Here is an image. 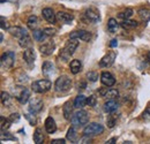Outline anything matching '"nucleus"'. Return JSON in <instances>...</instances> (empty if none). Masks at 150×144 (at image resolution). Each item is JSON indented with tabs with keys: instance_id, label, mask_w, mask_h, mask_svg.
<instances>
[{
	"instance_id": "obj_1",
	"label": "nucleus",
	"mask_w": 150,
	"mask_h": 144,
	"mask_svg": "<svg viewBox=\"0 0 150 144\" xmlns=\"http://www.w3.org/2000/svg\"><path fill=\"white\" fill-rule=\"evenodd\" d=\"M79 39H74V38H71L67 43H66V45H65V47L61 50V52H60V58L62 59V61H67L69 58H71V55H73L75 52V50L77 49V46H79V42H77Z\"/></svg>"
},
{
	"instance_id": "obj_2",
	"label": "nucleus",
	"mask_w": 150,
	"mask_h": 144,
	"mask_svg": "<svg viewBox=\"0 0 150 144\" xmlns=\"http://www.w3.org/2000/svg\"><path fill=\"white\" fill-rule=\"evenodd\" d=\"M72 87V81L68 76L62 75L60 77H58L54 83V89L57 92H66L71 89Z\"/></svg>"
},
{
	"instance_id": "obj_3",
	"label": "nucleus",
	"mask_w": 150,
	"mask_h": 144,
	"mask_svg": "<svg viewBox=\"0 0 150 144\" xmlns=\"http://www.w3.org/2000/svg\"><path fill=\"white\" fill-rule=\"evenodd\" d=\"M71 121H72V125L74 127H83L84 125H87L88 121H89L88 112H86L83 109L76 112L74 115L72 116Z\"/></svg>"
},
{
	"instance_id": "obj_4",
	"label": "nucleus",
	"mask_w": 150,
	"mask_h": 144,
	"mask_svg": "<svg viewBox=\"0 0 150 144\" xmlns=\"http://www.w3.org/2000/svg\"><path fill=\"white\" fill-rule=\"evenodd\" d=\"M52 87V83L50 80H38V81H35L33 82L31 84V90L36 93H44L46 91H49Z\"/></svg>"
},
{
	"instance_id": "obj_5",
	"label": "nucleus",
	"mask_w": 150,
	"mask_h": 144,
	"mask_svg": "<svg viewBox=\"0 0 150 144\" xmlns=\"http://www.w3.org/2000/svg\"><path fill=\"white\" fill-rule=\"evenodd\" d=\"M103 131H104V127L96 122H91L87 125L83 129V134L87 136H97V135L103 134Z\"/></svg>"
},
{
	"instance_id": "obj_6",
	"label": "nucleus",
	"mask_w": 150,
	"mask_h": 144,
	"mask_svg": "<svg viewBox=\"0 0 150 144\" xmlns=\"http://www.w3.org/2000/svg\"><path fill=\"white\" fill-rule=\"evenodd\" d=\"M15 62V53L13 51H9V52H6V53L2 54L1 56V60H0V64H1V68L2 69H9L13 67Z\"/></svg>"
},
{
	"instance_id": "obj_7",
	"label": "nucleus",
	"mask_w": 150,
	"mask_h": 144,
	"mask_svg": "<svg viewBox=\"0 0 150 144\" xmlns=\"http://www.w3.org/2000/svg\"><path fill=\"white\" fill-rule=\"evenodd\" d=\"M54 49H56V44L54 42H47V43H44L39 46V51L42 55L44 56H49L54 52Z\"/></svg>"
},
{
	"instance_id": "obj_8",
	"label": "nucleus",
	"mask_w": 150,
	"mask_h": 144,
	"mask_svg": "<svg viewBox=\"0 0 150 144\" xmlns=\"http://www.w3.org/2000/svg\"><path fill=\"white\" fill-rule=\"evenodd\" d=\"M115 56H117V54L114 53V52H109L106 55H104V56L100 59L99 66L103 67V68H108V67L112 66L114 60H115Z\"/></svg>"
},
{
	"instance_id": "obj_9",
	"label": "nucleus",
	"mask_w": 150,
	"mask_h": 144,
	"mask_svg": "<svg viewBox=\"0 0 150 144\" xmlns=\"http://www.w3.org/2000/svg\"><path fill=\"white\" fill-rule=\"evenodd\" d=\"M69 38L81 39V40H83V42H89L90 38H91V35H90V32H88V31H86V30H75L73 32H71Z\"/></svg>"
},
{
	"instance_id": "obj_10",
	"label": "nucleus",
	"mask_w": 150,
	"mask_h": 144,
	"mask_svg": "<svg viewBox=\"0 0 150 144\" xmlns=\"http://www.w3.org/2000/svg\"><path fill=\"white\" fill-rule=\"evenodd\" d=\"M84 15L88 18V21H90L93 23H97L100 21V14L96 8H88L84 12Z\"/></svg>"
},
{
	"instance_id": "obj_11",
	"label": "nucleus",
	"mask_w": 150,
	"mask_h": 144,
	"mask_svg": "<svg viewBox=\"0 0 150 144\" xmlns=\"http://www.w3.org/2000/svg\"><path fill=\"white\" fill-rule=\"evenodd\" d=\"M100 82L103 83V85L105 87H112L115 83V78L111 73L109 72H103L100 74Z\"/></svg>"
},
{
	"instance_id": "obj_12",
	"label": "nucleus",
	"mask_w": 150,
	"mask_h": 144,
	"mask_svg": "<svg viewBox=\"0 0 150 144\" xmlns=\"http://www.w3.org/2000/svg\"><path fill=\"white\" fill-rule=\"evenodd\" d=\"M43 100L42 99H38V98H34L30 103H29V112L34 113V114H37L39 113L42 109H43Z\"/></svg>"
},
{
	"instance_id": "obj_13",
	"label": "nucleus",
	"mask_w": 150,
	"mask_h": 144,
	"mask_svg": "<svg viewBox=\"0 0 150 144\" xmlns=\"http://www.w3.org/2000/svg\"><path fill=\"white\" fill-rule=\"evenodd\" d=\"M23 59L24 61L29 65V66H33L34 62H35V59H36V54L33 47H27L23 52Z\"/></svg>"
},
{
	"instance_id": "obj_14",
	"label": "nucleus",
	"mask_w": 150,
	"mask_h": 144,
	"mask_svg": "<svg viewBox=\"0 0 150 144\" xmlns=\"http://www.w3.org/2000/svg\"><path fill=\"white\" fill-rule=\"evenodd\" d=\"M99 95L106 99H117L119 96V92L117 89H108V88H103L99 90Z\"/></svg>"
},
{
	"instance_id": "obj_15",
	"label": "nucleus",
	"mask_w": 150,
	"mask_h": 144,
	"mask_svg": "<svg viewBox=\"0 0 150 144\" xmlns=\"http://www.w3.org/2000/svg\"><path fill=\"white\" fill-rule=\"evenodd\" d=\"M57 20L61 23H65V24H71L72 21L74 20V15L73 14H69V13H66V12H58L57 13Z\"/></svg>"
},
{
	"instance_id": "obj_16",
	"label": "nucleus",
	"mask_w": 150,
	"mask_h": 144,
	"mask_svg": "<svg viewBox=\"0 0 150 144\" xmlns=\"http://www.w3.org/2000/svg\"><path fill=\"white\" fill-rule=\"evenodd\" d=\"M8 31H9V34H11L12 36L16 37L18 39H20V38H22V37L28 35L27 30H25L24 28H22V27H12V28L8 29Z\"/></svg>"
},
{
	"instance_id": "obj_17",
	"label": "nucleus",
	"mask_w": 150,
	"mask_h": 144,
	"mask_svg": "<svg viewBox=\"0 0 150 144\" xmlns=\"http://www.w3.org/2000/svg\"><path fill=\"white\" fill-rule=\"evenodd\" d=\"M74 103L72 102H66L64 107H62V112H64V116L66 120H71L73 116V108H74Z\"/></svg>"
},
{
	"instance_id": "obj_18",
	"label": "nucleus",
	"mask_w": 150,
	"mask_h": 144,
	"mask_svg": "<svg viewBox=\"0 0 150 144\" xmlns=\"http://www.w3.org/2000/svg\"><path fill=\"white\" fill-rule=\"evenodd\" d=\"M42 14H43V18H45L49 23H54L56 22L57 14H54V12H53L52 8H44L43 12H42Z\"/></svg>"
},
{
	"instance_id": "obj_19",
	"label": "nucleus",
	"mask_w": 150,
	"mask_h": 144,
	"mask_svg": "<svg viewBox=\"0 0 150 144\" xmlns=\"http://www.w3.org/2000/svg\"><path fill=\"white\" fill-rule=\"evenodd\" d=\"M104 111L106 113H114L115 111H118L119 104L115 102V99H109L105 104H104Z\"/></svg>"
},
{
	"instance_id": "obj_20",
	"label": "nucleus",
	"mask_w": 150,
	"mask_h": 144,
	"mask_svg": "<svg viewBox=\"0 0 150 144\" xmlns=\"http://www.w3.org/2000/svg\"><path fill=\"white\" fill-rule=\"evenodd\" d=\"M16 98H18V100L20 102V104H22V105L27 104L28 100L30 99V91L28 90L27 88H23L21 90V92L16 96Z\"/></svg>"
},
{
	"instance_id": "obj_21",
	"label": "nucleus",
	"mask_w": 150,
	"mask_h": 144,
	"mask_svg": "<svg viewBox=\"0 0 150 144\" xmlns=\"http://www.w3.org/2000/svg\"><path fill=\"white\" fill-rule=\"evenodd\" d=\"M45 130L49 133V134H53L56 133L57 130V125L56 121L52 116H47L46 120H45Z\"/></svg>"
},
{
	"instance_id": "obj_22",
	"label": "nucleus",
	"mask_w": 150,
	"mask_h": 144,
	"mask_svg": "<svg viewBox=\"0 0 150 144\" xmlns=\"http://www.w3.org/2000/svg\"><path fill=\"white\" fill-rule=\"evenodd\" d=\"M42 72L45 76H51L54 74V65L50 61H45L42 66Z\"/></svg>"
},
{
	"instance_id": "obj_23",
	"label": "nucleus",
	"mask_w": 150,
	"mask_h": 144,
	"mask_svg": "<svg viewBox=\"0 0 150 144\" xmlns=\"http://www.w3.org/2000/svg\"><path fill=\"white\" fill-rule=\"evenodd\" d=\"M81 68H82V64H81L80 60L75 59V60H72V61H71V64H69V69H71L72 74H74V75L79 74V73L81 72Z\"/></svg>"
},
{
	"instance_id": "obj_24",
	"label": "nucleus",
	"mask_w": 150,
	"mask_h": 144,
	"mask_svg": "<svg viewBox=\"0 0 150 144\" xmlns=\"http://www.w3.org/2000/svg\"><path fill=\"white\" fill-rule=\"evenodd\" d=\"M86 104H87V98L83 96V95H79L76 98L74 99V106L75 108H82L86 106Z\"/></svg>"
},
{
	"instance_id": "obj_25",
	"label": "nucleus",
	"mask_w": 150,
	"mask_h": 144,
	"mask_svg": "<svg viewBox=\"0 0 150 144\" xmlns=\"http://www.w3.org/2000/svg\"><path fill=\"white\" fill-rule=\"evenodd\" d=\"M139 25V23L136 21H132V20H122V22L120 23V27L128 30V29H134Z\"/></svg>"
},
{
	"instance_id": "obj_26",
	"label": "nucleus",
	"mask_w": 150,
	"mask_h": 144,
	"mask_svg": "<svg viewBox=\"0 0 150 144\" xmlns=\"http://www.w3.org/2000/svg\"><path fill=\"white\" fill-rule=\"evenodd\" d=\"M118 28H119V23L117 22L115 18H111L109 20V22H108V30H109V32L115 34L117 30H118Z\"/></svg>"
},
{
	"instance_id": "obj_27",
	"label": "nucleus",
	"mask_w": 150,
	"mask_h": 144,
	"mask_svg": "<svg viewBox=\"0 0 150 144\" xmlns=\"http://www.w3.org/2000/svg\"><path fill=\"white\" fill-rule=\"evenodd\" d=\"M137 13H139V16L141 18V20L143 22L150 21V9H148V8H140Z\"/></svg>"
},
{
	"instance_id": "obj_28",
	"label": "nucleus",
	"mask_w": 150,
	"mask_h": 144,
	"mask_svg": "<svg viewBox=\"0 0 150 144\" xmlns=\"http://www.w3.org/2000/svg\"><path fill=\"white\" fill-rule=\"evenodd\" d=\"M1 103H2L4 106H7V107L11 106V104H12V97H11V95L8 92H5V91L1 92Z\"/></svg>"
},
{
	"instance_id": "obj_29",
	"label": "nucleus",
	"mask_w": 150,
	"mask_h": 144,
	"mask_svg": "<svg viewBox=\"0 0 150 144\" xmlns=\"http://www.w3.org/2000/svg\"><path fill=\"white\" fill-rule=\"evenodd\" d=\"M44 141V134H43V130L40 128H36L35 133H34V142L36 144L42 143Z\"/></svg>"
},
{
	"instance_id": "obj_30",
	"label": "nucleus",
	"mask_w": 150,
	"mask_h": 144,
	"mask_svg": "<svg viewBox=\"0 0 150 144\" xmlns=\"http://www.w3.org/2000/svg\"><path fill=\"white\" fill-rule=\"evenodd\" d=\"M67 140H69L71 142H76L77 141V133H76V127H71L67 131Z\"/></svg>"
},
{
	"instance_id": "obj_31",
	"label": "nucleus",
	"mask_w": 150,
	"mask_h": 144,
	"mask_svg": "<svg viewBox=\"0 0 150 144\" xmlns=\"http://www.w3.org/2000/svg\"><path fill=\"white\" fill-rule=\"evenodd\" d=\"M133 13H134V12H133L132 8H126L125 11H122V12H120V13L118 14V18H121V20H128V18L133 15Z\"/></svg>"
},
{
	"instance_id": "obj_32",
	"label": "nucleus",
	"mask_w": 150,
	"mask_h": 144,
	"mask_svg": "<svg viewBox=\"0 0 150 144\" xmlns=\"http://www.w3.org/2000/svg\"><path fill=\"white\" fill-rule=\"evenodd\" d=\"M38 22H39V21H38V18H37V16L33 15V16H30V18H28V22H27V24H28V27H29L30 29L35 30V29L37 28Z\"/></svg>"
},
{
	"instance_id": "obj_33",
	"label": "nucleus",
	"mask_w": 150,
	"mask_h": 144,
	"mask_svg": "<svg viewBox=\"0 0 150 144\" xmlns=\"http://www.w3.org/2000/svg\"><path fill=\"white\" fill-rule=\"evenodd\" d=\"M19 44H20V46H21V47H24V49L29 47V46H30V44H31V39H30L29 35H27V36L20 38Z\"/></svg>"
},
{
	"instance_id": "obj_34",
	"label": "nucleus",
	"mask_w": 150,
	"mask_h": 144,
	"mask_svg": "<svg viewBox=\"0 0 150 144\" xmlns=\"http://www.w3.org/2000/svg\"><path fill=\"white\" fill-rule=\"evenodd\" d=\"M46 35H45V32L44 31H42V30H34V39L36 40V42H43L45 38H46Z\"/></svg>"
},
{
	"instance_id": "obj_35",
	"label": "nucleus",
	"mask_w": 150,
	"mask_h": 144,
	"mask_svg": "<svg viewBox=\"0 0 150 144\" xmlns=\"http://www.w3.org/2000/svg\"><path fill=\"white\" fill-rule=\"evenodd\" d=\"M0 120H1V130H2V131H5V129L7 130V129L11 127V124H13L9 119H5L4 116H1Z\"/></svg>"
},
{
	"instance_id": "obj_36",
	"label": "nucleus",
	"mask_w": 150,
	"mask_h": 144,
	"mask_svg": "<svg viewBox=\"0 0 150 144\" xmlns=\"http://www.w3.org/2000/svg\"><path fill=\"white\" fill-rule=\"evenodd\" d=\"M24 116H25V118L28 119V121L30 122V125H33V126H34V125H36L37 120H36V118H35V114H34V113L29 112V113H28V114H25Z\"/></svg>"
},
{
	"instance_id": "obj_37",
	"label": "nucleus",
	"mask_w": 150,
	"mask_h": 144,
	"mask_svg": "<svg viewBox=\"0 0 150 144\" xmlns=\"http://www.w3.org/2000/svg\"><path fill=\"white\" fill-rule=\"evenodd\" d=\"M87 104H88L89 106H91V107H94V106H96V104H97V98L95 97L94 95H91V96H89V97L87 98Z\"/></svg>"
},
{
	"instance_id": "obj_38",
	"label": "nucleus",
	"mask_w": 150,
	"mask_h": 144,
	"mask_svg": "<svg viewBox=\"0 0 150 144\" xmlns=\"http://www.w3.org/2000/svg\"><path fill=\"white\" fill-rule=\"evenodd\" d=\"M87 78L90 81V82H96L98 80V74L96 72H89L87 74Z\"/></svg>"
},
{
	"instance_id": "obj_39",
	"label": "nucleus",
	"mask_w": 150,
	"mask_h": 144,
	"mask_svg": "<svg viewBox=\"0 0 150 144\" xmlns=\"http://www.w3.org/2000/svg\"><path fill=\"white\" fill-rule=\"evenodd\" d=\"M106 122H108V127H109V128H113L114 125L117 124V118H115L114 115H109Z\"/></svg>"
},
{
	"instance_id": "obj_40",
	"label": "nucleus",
	"mask_w": 150,
	"mask_h": 144,
	"mask_svg": "<svg viewBox=\"0 0 150 144\" xmlns=\"http://www.w3.org/2000/svg\"><path fill=\"white\" fill-rule=\"evenodd\" d=\"M142 120H144L146 122H149L150 121V107H147L143 113H142Z\"/></svg>"
},
{
	"instance_id": "obj_41",
	"label": "nucleus",
	"mask_w": 150,
	"mask_h": 144,
	"mask_svg": "<svg viewBox=\"0 0 150 144\" xmlns=\"http://www.w3.org/2000/svg\"><path fill=\"white\" fill-rule=\"evenodd\" d=\"M43 31L45 32V35H46L47 37L54 36V35H56V32H57V30L54 29V28H45Z\"/></svg>"
},
{
	"instance_id": "obj_42",
	"label": "nucleus",
	"mask_w": 150,
	"mask_h": 144,
	"mask_svg": "<svg viewBox=\"0 0 150 144\" xmlns=\"http://www.w3.org/2000/svg\"><path fill=\"white\" fill-rule=\"evenodd\" d=\"M8 141V140H12V141H16V138L15 137H13V136H9V134L8 133H5V131H1V141Z\"/></svg>"
},
{
	"instance_id": "obj_43",
	"label": "nucleus",
	"mask_w": 150,
	"mask_h": 144,
	"mask_svg": "<svg viewBox=\"0 0 150 144\" xmlns=\"http://www.w3.org/2000/svg\"><path fill=\"white\" fill-rule=\"evenodd\" d=\"M0 21H1V24H0V25H1V29H2V30H8V29L11 28V27H9V24H8V22H7V21H5V18H2V16H1Z\"/></svg>"
},
{
	"instance_id": "obj_44",
	"label": "nucleus",
	"mask_w": 150,
	"mask_h": 144,
	"mask_svg": "<svg viewBox=\"0 0 150 144\" xmlns=\"http://www.w3.org/2000/svg\"><path fill=\"white\" fill-rule=\"evenodd\" d=\"M12 122H16V121H19L20 120V114L19 113H12L11 115H9V118H8Z\"/></svg>"
},
{
	"instance_id": "obj_45",
	"label": "nucleus",
	"mask_w": 150,
	"mask_h": 144,
	"mask_svg": "<svg viewBox=\"0 0 150 144\" xmlns=\"http://www.w3.org/2000/svg\"><path fill=\"white\" fill-rule=\"evenodd\" d=\"M52 144H65L66 143V141L65 140H62V138H60V140H52Z\"/></svg>"
},
{
	"instance_id": "obj_46",
	"label": "nucleus",
	"mask_w": 150,
	"mask_h": 144,
	"mask_svg": "<svg viewBox=\"0 0 150 144\" xmlns=\"http://www.w3.org/2000/svg\"><path fill=\"white\" fill-rule=\"evenodd\" d=\"M86 87H87L86 82H81V83H79V84H77V89H79V90H84V89H86Z\"/></svg>"
},
{
	"instance_id": "obj_47",
	"label": "nucleus",
	"mask_w": 150,
	"mask_h": 144,
	"mask_svg": "<svg viewBox=\"0 0 150 144\" xmlns=\"http://www.w3.org/2000/svg\"><path fill=\"white\" fill-rule=\"evenodd\" d=\"M118 45V40L117 39H112L111 43H110V47H115Z\"/></svg>"
},
{
	"instance_id": "obj_48",
	"label": "nucleus",
	"mask_w": 150,
	"mask_h": 144,
	"mask_svg": "<svg viewBox=\"0 0 150 144\" xmlns=\"http://www.w3.org/2000/svg\"><path fill=\"white\" fill-rule=\"evenodd\" d=\"M115 141H117V138H115V137H113V138H111V140L106 141V143H108V144H112V143H114Z\"/></svg>"
},
{
	"instance_id": "obj_49",
	"label": "nucleus",
	"mask_w": 150,
	"mask_h": 144,
	"mask_svg": "<svg viewBox=\"0 0 150 144\" xmlns=\"http://www.w3.org/2000/svg\"><path fill=\"white\" fill-rule=\"evenodd\" d=\"M148 60H149V61H150V52H149V53H148Z\"/></svg>"
}]
</instances>
